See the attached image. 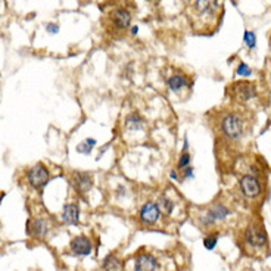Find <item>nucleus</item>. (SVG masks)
I'll list each match as a JSON object with an SVG mask.
<instances>
[{"label":"nucleus","instance_id":"11","mask_svg":"<svg viewBox=\"0 0 271 271\" xmlns=\"http://www.w3.org/2000/svg\"><path fill=\"white\" fill-rule=\"evenodd\" d=\"M70 249L74 255H81V257H86V255H90L91 251H93V246H91V242L89 237L86 236H77L71 240V245H70Z\"/></svg>","mask_w":271,"mask_h":271},{"label":"nucleus","instance_id":"9","mask_svg":"<svg viewBox=\"0 0 271 271\" xmlns=\"http://www.w3.org/2000/svg\"><path fill=\"white\" fill-rule=\"evenodd\" d=\"M112 25L115 27L116 30L122 31V30H127L131 24V13L125 9V7H116L115 10L111 12V16H109Z\"/></svg>","mask_w":271,"mask_h":271},{"label":"nucleus","instance_id":"15","mask_svg":"<svg viewBox=\"0 0 271 271\" xmlns=\"http://www.w3.org/2000/svg\"><path fill=\"white\" fill-rule=\"evenodd\" d=\"M78 220H80V208L76 203H68L64 206L62 209V221L67 223V224H78Z\"/></svg>","mask_w":271,"mask_h":271},{"label":"nucleus","instance_id":"16","mask_svg":"<svg viewBox=\"0 0 271 271\" xmlns=\"http://www.w3.org/2000/svg\"><path fill=\"white\" fill-rule=\"evenodd\" d=\"M124 125L127 130H131V131H139L145 127V119L143 116L140 115L139 112H131L125 116V121H124Z\"/></svg>","mask_w":271,"mask_h":271},{"label":"nucleus","instance_id":"10","mask_svg":"<svg viewBox=\"0 0 271 271\" xmlns=\"http://www.w3.org/2000/svg\"><path fill=\"white\" fill-rule=\"evenodd\" d=\"M159 214H161V211H159V206H158V203H154V202H148V203H145V205L142 206L139 217H140V221H142L143 224H148V226H151V224H154V223H156V221H158V218H159Z\"/></svg>","mask_w":271,"mask_h":271},{"label":"nucleus","instance_id":"12","mask_svg":"<svg viewBox=\"0 0 271 271\" xmlns=\"http://www.w3.org/2000/svg\"><path fill=\"white\" fill-rule=\"evenodd\" d=\"M158 260L152 254H139L134 261V271H156Z\"/></svg>","mask_w":271,"mask_h":271},{"label":"nucleus","instance_id":"26","mask_svg":"<svg viewBox=\"0 0 271 271\" xmlns=\"http://www.w3.org/2000/svg\"><path fill=\"white\" fill-rule=\"evenodd\" d=\"M170 179H173V180H177V179H179V176H177V171H171V173H170Z\"/></svg>","mask_w":271,"mask_h":271},{"label":"nucleus","instance_id":"17","mask_svg":"<svg viewBox=\"0 0 271 271\" xmlns=\"http://www.w3.org/2000/svg\"><path fill=\"white\" fill-rule=\"evenodd\" d=\"M190 162H192V156L189 154V140H187V137H186V139H184V146H183L181 155L179 158V164H177L179 171H183L184 168L190 167Z\"/></svg>","mask_w":271,"mask_h":271},{"label":"nucleus","instance_id":"19","mask_svg":"<svg viewBox=\"0 0 271 271\" xmlns=\"http://www.w3.org/2000/svg\"><path fill=\"white\" fill-rule=\"evenodd\" d=\"M156 203H158V206H159V211L164 212L165 215H171V214H173V211H174V202H173L170 197H167L165 194L159 196Z\"/></svg>","mask_w":271,"mask_h":271},{"label":"nucleus","instance_id":"14","mask_svg":"<svg viewBox=\"0 0 271 271\" xmlns=\"http://www.w3.org/2000/svg\"><path fill=\"white\" fill-rule=\"evenodd\" d=\"M167 86L171 91L174 93H179L183 89L189 87L190 86V80L186 76H181V74H173L167 78Z\"/></svg>","mask_w":271,"mask_h":271},{"label":"nucleus","instance_id":"8","mask_svg":"<svg viewBox=\"0 0 271 271\" xmlns=\"http://www.w3.org/2000/svg\"><path fill=\"white\" fill-rule=\"evenodd\" d=\"M71 181L76 187L78 193L86 194L93 186V176L90 173H84V171H76L71 177Z\"/></svg>","mask_w":271,"mask_h":271},{"label":"nucleus","instance_id":"23","mask_svg":"<svg viewBox=\"0 0 271 271\" xmlns=\"http://www.w3.org/2000/svg\"><path fill=\"white\" fill-rule=\"evenodd\" d=\"M236 74L239 76V77H249L251 74H252V70L246 65V64H239V67H237V70H236Z\"/></svg>","mask_w":271,"mask_h":271},{"label":"nucleus","instance_id":"1","mask_svg":"<svg viewBox=\"0 0 271 271\" xmlns=\"http://www.w3.org/2000/svg\"><path fill=\"white\" fill-rule=\"evenodd\" d=\"M246 119L237 112H227L220 119V131L229 142H237L246 134Z\"/></svg>","mask_w":271,"mask_h":271},{"label":"nucleus","instance_id":"27","mask_svg":"<svg viewBox=\"0 0 271 271\" xmlns=\"http://www.w3.org/2000/svg\"><path fill=\"white\" fill-rule=\"evenodd\" d=\"M149 1H155V0H149Z\"/></svg>","mask_w":271,"mask_h":271},{"label":"nucleus","instance_id":"21","mask_svg":"<svg viewBox=\"0 0 271 271\" xmlns=\"http://www.w3.org/2000/svg\"><path fill=\"white\" fill-rule=\"evenodd\" d=\"M217 242H218V236L217 234H209L203 239V246L208 249V251H212L215 246H217Z\"/></svg>","mask_w":271,"mask_h":271},{"label":"nucleus","instance_id":"24","mask_svg":"<svg viewBox=\"0 0 271 271\" xmlns=\"http://www.w3.org/2000/svg\"><path fill=\"white\" fill-rule=\"evenodd\" d=\"M180 173H181V180H190V179L194 177V170L192 167H187V168H184Z\"/></svg>","mask_w":271,"mask_h":271},{"label":"nucleus","instance_id":"6","mask_svg":"<svg viewBox=\"0 0 271 271\" xmlns=\"http://www.w3.org/2000/svg\"><path fill=\"white\" fill-rule=\"evenodd\" d=\"M245 240L252 248H264L267 245V234L261 226L251 224L245 230Z\"/></svg>","mask_w":271,"mask_h":271},{"label":"nucleus","instance_id":"7","mask_svg":"<svg viewBox=\"0 0 271 271\" xmlns=\"http://www.w3.org/2000/svg\"><path fill=\"white\" fill-rule=\"evenodd\" d=\"M220 6H221V0H196L193 9L200 18H206V16L209 18L217 15Z\"/></svg>","mask_w":271,"mask_h":271},{"label":"nucleus","instance_id":"18","mask_svg":"<svg viewBox=\"0 0 271 271\" xmlns=\"http://www.w3.org/2000/svg\"><path fill=\"white\" fill-rule=\"evenodd\" d=\"M102 269H103V271H119L121 270V261H119V258H118L116 255L109 254V255L103 260Z\"/></svg>","mask_w":271,"mask_h":271},{"label":"nucleus","instance_id":"22","mask_svg":"<svg viewBox=\"0 0 271 271\" xmlns=\"http://www.w3.org/2000/svg\"><path fill=\"white\" fill-rule=\"evenodd\" d=\"M243 41H245V44H246L249 49H254L255 44H257V36H255V33H252V31H245Z\"/></svg>","mask_w":271,"mask_h":271},{"label":"nucleus","instance_id":"4","mask_svg":"<svg viewBox=\"0 0 271 271\" xmlns=\"http://www.w3.org/2000/svg\"><path fill=\"white\" fill-rule=\"evenodd\" d=\"M239 186H240L242 194L245 197H249V199L258 197L263 192V186H261L260 179L257 176H252V174L242 176V179L239 180Z\"/></svg>","mask_w":271,"mask_h":271},{"label":"nucleus","instance_id":"3","mask_svg":"<svg viewBox=\"0 0 271 271\" xmlns=\"http://www.w3.org/2000/svg\"><path fill=\"white\" fill-rule=\"evenodd\" d=\"M49 179H50L49 170H47L46 165L41 164V162L36 164V165H33V167L28 170V174H27V180H28L30 186H33V187L37 189V190H41V189L49 183Z\"/></svg>","mask_w":271,"mask_h":271},{"label":"nucleus","instance_id":"2","mask_svg":"<svg viewBox=\"0 0 271 271\" xmlns=\"http://www.w3.org/2000/svg\"><path fill=\"white\" fill-rule=\"evenodd\" d=\"M232 214V211L224 205V203H214V205H211L206 211H205V214H202L200 217H199V221L205 226V227H209V226H212V224H215V223H218V221H223L226 217H229Z\"/></svg>","mask_w":271,"mask_h":271},{"label":"nucleus","instance_id":"20","mask_svg":"<svg viewBox=\"0 0 271 271\" xmlns=\"http://www.w3.org/2000/svg\"><path fill=\"white\" fill-rule=\"evenodd\" d=\"M94 146H96V140L94 139H86L84 142H81L77 146V152L78 154H83V155H90Z\"/></svg>","mask_w":271,"mask_h":271},{"label":"nucleus","instance_id":"25","mask_svg":"<svg viewBox=\"0 0 271 271\" xmlns=\"http://www.w3.org/2000/svg\"><path fill=\"white\" fill-rule=\"evenodd\" d=\"M58 30H59V27L56 24H49L47 25V31L49 33H58Z\"/></svg>","mask_w":271,"mask_h":271},{"label":"nucleus","instance_id":"5","mask_svg":"<svg viewBox=\"0 0 271 271\" xmlns=\"http://www.w3.org/2000/svg\"><path fill=\"white\" fill-rule=\"evenodd\" d=\"M232 94L237 102H248V100H251L252 97L257 96L255 84L251 83V81L234 83L232 86Z\"/></svg>","mask_w":271,"mask_h":271},{"label":"nucleus","instance_id":"13","mask_svg":"<svg viewBox=\"0 0 271 271\" xmlns=\"http://www.w3.org/2000/svg\"><path fill=\"white\" fill-rule=\"evenodd\" d=\"M27 229H28V234L34 237H44L49 232V224L44 218H33L28 221Z\"/></svg>","mask_w":271,"mask_h":271},{"label":"nucleus","instance_id":"28","mask_svg":"<svg viewBox=\"0 0 271 271\" xmlns=\"http://www.w3.org/2000/svg\"><path fill=\"white\" fill-rule=\"evenodd\" d=\"M270 78H271V76H270Z\"/></svg>","mask_w":271,"mask_h":271}]
</instances>
